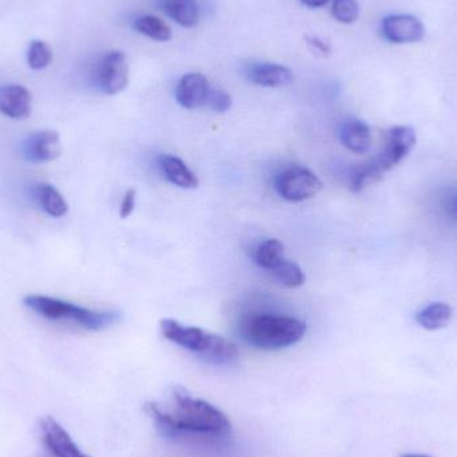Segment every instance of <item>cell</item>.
Returning a JSON list of instances; mask_svg holds the SVG:
<instances>
[{
	"mask_svg": "<svg viewBox=\"0 0 457 457\" xmlns=\"http://www.w3.org/2000/svg\"><path fill=\"white\" fill-rule=\"evenodd\" d=\"M53 62V50L43 40H32L27 51V63L29 69L43 70Z\"/></svg>",
	"mask_w": 457,
	"mask_h": 457,
	"instance_id": "22",
	"label": "cell"
},
{
	"mask_svg": "<svg viewBox=\"0 0 457 457\" xmlns=\"http://www.w3.org/2000/svg\"><path fill=\"white\" fill-rule=\"evenodd\" d=\"M381 34L388 42L396 45L420 42L426 35L423 21L408 13L389 15L381 21Z\"/></svg>",
	"mask_w": 457,
	"mask_h": 457,
	"instance_id": "8",
	"label": "cell"
},
{
	"mask_svg": "<svg viewBox=\"0 0 457 457\" xmlns=\"http://www.w3.org/2000/svg\"><path fill=\"white\" fill-rule=\"evenodd\" d=\"M231 101L230 94L224 90L209 91L208 99H206V106L216 112H227L230 110Z\"/></svg>",
	"mask_w": 457,
	"mask_h": 457,
	"instance_id": "24",
	"label": "cell"
},
{
	"mask_svg": "<svg viewBox=\"0 0 457 457\" xmlns=\"http://www.w3.org/2000/svg\"><path fill=\"white\" fill-rule=\"evenodd\" d=\"M400 457H432L429 455H420V453H407V455H403Z\"/></svg>",
	"mask_w": 457,
	"mask_h": 457,
	"instance_id": "29",
	"label": "cell"
},
{
	"mask_svg": "<svg viewBox=\"0 0 457 457\" xmlns=\"http://www.w3.org/2000/svg\"><path fill=\"white\" fill-rule=\"evenodd\" d=\"M96 87L107 96H117L125 90L129 83V64L120 51L104 54L96 66L94 74Z\"/></svg>",
	"mask_w": 457,
	"mask_h": 457,
	"instance_id": "7",
	"label": "cell"
},
{
	"mask_svg": "<svg viewBox=\"0 0 457 457\" xmlns=\"http://www.w3.org/2000/svg\"><path fill=\"white\" fill-rule=\"evenodd\" d=\"M160 328L166 340L192 352L209 364L230 365L238 360L236 344L222 336L206 332L201 328L187 327L171 319L161 320Z\"/></svg>",
	"mask_w": 457,
	"mask_h": 457,
	"instance_id": "2",
	"label": "cell"
},
{
	"mask_svg": "<svg viewBox=\"0 0 457 457\" xmlns=\"http://www.w3.org/2000/svg\"><path fill=\"white\" fill-rule=\"evenodd\" d=\"M160 168L165 179L174 187L181 189H195L200 184L192 169L176 155L166 154L160 157Z\"/></svg>",
	"mask_w": 457,
	"mask_h": 457,
	"instance_id": "15",
	"label": "cell"
},
{
	"mask_svg": "<svg viewBox=\"0 0 457 457\" xmlns=\"http://www.w3.org/2000/svg\"><path fill=\"white\" fill-rule=\"evenodd\" d=\"M285 246L279 239L270 238L261 242L254 252V261L260 268L270 271L284 260Z\"/></svg>",
	"mask_w": 457,
	"mask_h": 457,
	"instance_id": "20",
	"label": "cell"
},
{
	"mask_svg": "<svg viewBox=\"0 0 457 457\" xmlns=\"http://www.w3.org/2000/svg\"><path fill=\"white\" fill-rule=\"evenodd\" d=\"M279 197L289 203H303L316 197L322 184L319 177L303 166H290L282 170L274 181Z\"/></svg>",
	"mask_w": 457,
	"mask_h": 457,
	"instance_id": "5",
	"label": "cell"
},
{
	"mask_svg": "<svg viewBox=\"0 0 457 457\" xmlns=\"http://www.w3.org/2000/svg\"><path fill=\"white\" fill-rule=\"evenodd\" d=\"M145 411L166 437H219L230 431V421L221 410L179 386L173 389L170 399L147 403Z\"/></svg>",
	"mask_w": 457,
	"mask_h": 457,
	"instance_id": "1",
	"label": "cell"
},
{
	"mask_svg": "<svg viewBox=\"0 0 457 457\" xmlns=\"http://www.w3.org/2000/svg\"><path fill=\"white\" fill-rule=\"evenodd\" d=\"M137 192L136 189H129L123 195L122 203L120 206V217L126 220L133 214L136 209Z\"/></svg>",
	"mask_w": 457,
	"mask_h": 457,
	"instance_id": "25",
	"label": "cell"
},
{
	"mask_svg": "<svg viewBox=\"0 0 457 457\" xmlns=\"http://www.w3.org/2000/svg\"><path fill=\"white\" fill-rule=\"evenodd\" d=\"M211 86L205 75L192 72L179 79L176 88V99L179 106L187 110L198 109L206 104Z\"/></svg>",
	"mask_w": 457,
	"mask_h": 457,
	"instance_id": "11",
	"label": "cell"
},
{
	"mask_svg": "<svg viewBox=\"0 0 457 457\" xmlns=\"http://www.w3.org/2000/svg\"><path fill=\"white\" fill-rule=\"evenodd\" d=\"M61 137L56 131L43 130L31 134L21 144V155L29 163H47L62 155Z\"/></svg>",
	"mask_w": 457,
	"mask_h": 457,
	"instance_id": "9",
	"label": "cell"
},
{
	"mask_svg": "<svg viewBox=\"0 0 457 457\" xmlns=\"http://www.w3.org/2000/svg\"><path fill=\"white\" fill-rule=\"evenodd\" d=\"M359 4L356 0H333L332 16L343 24H352L359 19Z\"/></svg>",
	"mask_w": 457,
	"mask_h": 457,
	"instance_id": "23",
	"label": "cell"
},
{
	"mask_svg": "<svg viewBox=\"0 0 457 457\" xmlns=\"http://www.w3.org/2000/svg\"><path fill=\"white\" fill-rule=\"evenodd\" d=\"M29 195H31L32 201L46 214L54 217V219H61V217L66 216L67 212H69V205H67L66 200L53 185H35L29 190Z\"/></svg>",
	"mask_w": 457,
	"mask_h": 457,
	"instance_id": "16",
	"label": "cell"
},
{
	"mask_svg": "<svg viewBox=\"0 0 457 457\" xmlns=\"http://www.w3.org/2000/svg\"><path fill=\"white\" fill-rule=\"evenodd\" d=\"M162 8L179 26L195 27L200 19V8L195 0H162Z\"/></svg>",
	"mask_w": 457,
	"mask_h": 457,
	"instance_id": "17",
	"label": "cell"
},
{
	"mask_svg": "<svg viewBox=\"0 0 457 457\" xmlns=\"http://www.w3.org/2000/svg\"><path fill=\"white\" fill-rule=\"evenodd\" d=\"M133 29L157 42H168L173 35L170 26L166 21L153 15L138 16L134 19Z\"/></svg>",
	"mask_w": 457,
	"mask_h": 457,
	"instance_id": "19",
	"label": "cell"
},
{
	"mask_svg": "<svg viewBox=\"0 0 457 457\" xmlns=\"http://www.w3.org/2000/svg\"><path fill=\"white\" fill-rule=\"evenodd\" d=\"M306 40H308V45L311 46L312 50L316 51V54H321L322 56L329 55V46H328L327 43L322 42L320 37H308Z\"/></svg>",
	"mask_w": 457,
	"mask_h": 457,
	"instance_id": "26",
	"label": "cell"
},
{
	"mask_svg": "<svg viewBox=\"0 0 457 457\" xmlns=\"http://www.w3.org/2000/svg\"><path fill=\"white\" fill-rule=\"evenodd\" d=\"M43 442L54 457H88L80 453L69 432L51 416L40 419Z\"/></svg>",
	"mask_w": 457,
	"mask_h": 457,
	"instance_id": "10",
	"label": "cell"
},
{
	"mask_svg": "<svg viewBox=\"0 0 457 457\" xmlns=\"http://www.w3.org/2000/svg\"><path fill=\"white\" fill-rule=\"evenodd\" d=\"M23 303L43 319L75 322L83 329L93 332L106 329L120 320V313L117 312L93 311L48 295H29L24 297Z\"/></svg>",
	"mask_w": 457,
	"mask_h": 457,
	"instance_id": "4",
	"label": "cell"
},
{
	"mask_svg": "<svg viewBox=\"0 0 457 457\" xmlns=\"http://www.w3.org/2000/svg\"><path fill=\"white\" fill-rule=\"evenodd\" d=\"M445 208L447 213L457 221V192L451 193V195L445 198Z\"/></svg>",
	"mask_w": 457,
	"mask_h": 457,
	"instance_id": "27",
	"label": "cell"
},
{
	"mask_svg": "<svg viewBox=\"0 0 457 457\" xmlns=\"http://www.w3.org/2000/svg\"><path fill=\"white\" fill-rule=\"evenodd\" d=\"M416 145V133L410 126H396L386 133V144L378 157L370 161L373 168L384 173L399 165Z\"/></svg>",
	"mask_w": 457,
	"mask_h": 457,
	"instance_id": "6",
	"label": "cell"
},
{
	"mask_svg": "<svg viewBox=\"0 0 457 457\" xmlns=\"http://www.w3.org/2000/svg\"><path fill=\"white\" fill-rule=\"evenodd\" d=\"M270 273L277 282L287 287H300L305 284V273L300 265L285 258L271 269Z\"/></svg>",
	"mask_w": 457,
	"mask_h": 457,
	"instance_id": "21",
	"label": "cell"
},
{
	"mask_svg": "<svg viewBox=\"0 0 457 457\" xmlns=\"http://www.w3.org/2000/svg\"><path fill=\"white\" fill-rule=\"evenodd\" d=\"M453 319V308L448 303H435L416 314V321L427 330H439L447 327Z\"/></svg>",
	"mask_w": 457,
	"mask_h": 457,
	"instance_id": "18",
	"label": "cell"
},
{
	"mask_svg": "<svg viewBox=\"0 0 457 457\" xmlns=\"http://www.w3.org/2000/svg\"><path fill=\"white\" fill-rule=\"evenodd\" d=\"M306 7L320 8L324 7L325 4L330 2V0H301Z\"/></svg>",
	"mask_w": 457,
	"mask_h": 457,
	"instance_id": "28",
	"label": "cell"
},
{
	"mask_svg": "<svg viewBox=\"0 0 457 457\" xmlns=\"http://www.w3.org/2000/svg\"><path fill=\"white\" fill-rule=\"evenodd\" d=\"M306 324L295 317L261 314L246 320L241 327L242 338L262 351L289 348L303 340Z\"/></svg>",
	"mask_w": 457,
	"mask_h": 457,
	"instance_id": "3",
	"label": "cell"
},
{
	"mask_svg": "<svg viewBox=\"0 0 457 457\" xmlns=\"http://www.w3.org/2000/svg\"><path fill=\"white\" fill-rule=\"evenodd\" d=\"M32 96L24 86H0V112L12 120H26L31 115Z\"/></svg>",
	"mask_w": 457,
	"mask_h": 457,
	"instance_id": "12",
	"label": "cell"
},
{
	"mask_svg": "<svg viewBox=\"0 0 457 457\" xmlns=\"http://www.w3.org/2000/svg\"><path fill=\"white\" fill-rule=\"evenodd\" d=\"M340 139L346 149L356 154H365L370 152L372 145L370 126L364 120H356V118L345 120L341 125Z\"/></svg>",
	"mask_w": 457,
	"mask_h": 457,
	"instance_id": "14",
	"label": "cell"
},
{
	"mask_svg": "<svg viewBox=\"0 0 457 457\" xmlns=\"http://www.w3.org/2000/svg\"><path fill=\"white\" fill-rule=\"evenodd\" d=\"M247 79L261 87H284L293 82V71L281 64H252L246 71Z\"/></svg>",
	"mask_w": 457,
	"mask_h": 457,
	"instance_id": "13",
	"label": "cell"
}]
</instances>
